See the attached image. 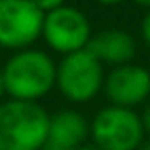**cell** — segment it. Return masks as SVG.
Here are the masks:
<instances>
[{
  "instance_id": "1",
  "label": "cell",
  "mask_w": 150,
  "mask_h": 150,
  "mask_svg": "<svg viewBox=\"0 0 150 150\" xmlns=\"http://www.w3.org/2000/svg\"><path fill=\"white\" fill-rule=\"evenodd\" d=\"M47 111L31 101L0 105V150H41L50 132Z\"/></svg>"
},
{
  "instance_id": "2",
  "label": "cell",
  "mask_w": 150,
  "mask_h": 150,
  "mask_svg": "<svg viewBox=\"0 0 150 150\" xmlns=\"http://www.w3.org/2000/svg\"><path fill=\"white\" fill-rule=\"evenodd\" d=\"M56 70L58 68L45 52L23 50L15 54L2 70L4 91L17 101L35 103L54 86Z\"/></svg>"
},
{
  "instance_id": "3",
  "label": "cell",
  "mask_w": 150,
  "mask_h": 150,
  "mask_svg": "<svg viewBox=\"0 0 150 150\" xmlns=\"http://www.w3.org/2000/svg\"><path fill=\"white\" fill-rule=\"evenodd\" d=\"M56 82L62 95L74 103L91 101L103 84L101 62L88 52L80 50L62 60L56 70Z\"/></svg>"
},
{
  "instance_id": "4",
  "label": "cell",
  "mask_w": 150,
  "mask_h": 150,
  "mask_svg": "<svg viewBox=\"0 0 150 150\" xmlns=\"http://www.w3.org/2000/svg\"><path fill=\"white\" fill-rule=\"evenodd\" d=\"M93 138L101 150H136L144 136L142 119L125 107H107L93 121Z\"/></svg>"
},
{
  "instance_id": "5",
  "label": "cell",
  "mask_w": 150,
  "mask_h": 150,
  "mask_svg": "<svg viewBox=\"0 0 150 150\" xmlns=\"http://www.w3.org/2000/svg\"><path fill=\"white\" fill-rule=\"evenodd\" d=\"M45 15L31 0H0V45L21 50L43 33Z\"/></svg>"
},
{
  "instance_id": "6",
  "label": "cell",
  "mask_w": 150,
  "mask_h": 150,
  "mask_svg": "<svg viewBox=\"0 0 150 150\" xmlns=\"http://www.w3.org/2000/svg\"><path fill=\"white\" fill-rule=\"evenodd\" d=\"M41 35L52 50L70 56L74 52L86 50L91 41V25L78 8L62 6L45 15Z\"/></svg>"
},
{
  "instance_id": "7",
  "label": "cell",
  "mask_w": 150,
  "mask_h": 150,
  "mask_svg": "<svg viewBox=\"0 0 150 150\" xmlns=\"http://www.w3.org/2000/svg\"><path fill=\"white\" fill-rule=\"evenodd\" d=\"M105 93L115 107L129 109L150 95V72L140 66H119L107 76Z\"/></svg>"
},
{
  "instance_id": "8",
  "label": "cell",
  "mask_w": 150,
  "mask_h": 150,
  "mask_svg": "<svg viewBox=\"0 0 150 150\" xmlns=\"http://www.w3.org/2000/svg\"><path fill=\"white\" fill-rule=\"evenodd\" d=\"M86 134H88V123L80 113L72 109L58 111L50 119L47 140L41 150H78Z\"/></svg>"
},
{
  "instance_id": "9",
  "label": "cell",
  "mask_w": 150,
  "mask_h": 150,
  "mask_svg": "<svg viewBox=\"0 0 150 150\" xmlns=\"http://www.w3.org/2000/svg\"><path fill=\"white\" fill-rule=\"evenodd\" d=\"M86 50L99 60V62H111V64H125L136 56V43L129 33L119 29H107L91 37Z\"/></svg>"
},
{
  "instance_id": "10",
  "label": "cell",
  "mask_w": 150,
  "mask_h": 150,
  "mask_svg": "<svg viewBox=\"0 0 150 150\" xmlns=\"http://www.w3.org/2000/svg\"><path fill=\"white\" fill-rule=\"evenodd\" d=\"M31 2L43 13V15H47V13H52V11H58V8H62L64 6V0H31Z\"/></svg>"
},
{
  "instance_id": "11",
  "label": "cell",
  "mask_w": 150,
  "mask_h": 150,
  "mask_svg": "<svg viewBox=\"0 0 150 150\" xmlns=\"http://www.w3.org/2000/svg\"><path fill=\"white\" fill-rule=\"evenodd\" d=\"M142 35H144V41L148 43V47H150V13L144 17V21H142Z\"/></svg>"
},
{
  "instance_id": "12",
  "label": "cell",
  "mask_w": 150,
  "mask_h": 150,
  "mask_svg": "<svg viewBox=\"0 0 150 150\" xmlns=\"http://www.w3.org/2000/svg\"><path fill=\"white\" fill-rule=\"evenodd\" d=\"M142 125H144V132H148V136H150V105H148V107H146V111H144Z\"/></svg>"
},
{
  "instance_id": "13",
  "label": "cell",
  "mask_w": 150,
  "mask_h": 150,
  "mask_svg": "<svg viewBox=\"0 0 150 150\" xmlns=\"http://www.w3.org/2000/svg\"><path fill=\"white\" fill-rule=\"evenodd\" d=\"M97 2H101V4H107V6H111V4H119V2H123V0H97Z\"/></svg>"
},
{
  "instance_id": "14",
  "label": "cell",
  "mask_w": 150,
  "mask_h": 150,
  "mask_svg": "<svg viewBox=\"0 0 150 150\" xmlns=\"http://www.w3.org/2000/svg\"><path fill=\"white\" fill-rule=\"evenodd\" d=\"M2 93H6V91H4V78H2V70H0V97H2Z\"/></svg>"
},
{
  "instance_id": "15",
  "label": "cell",
  "mask_w": 150,
  "mask_h": 150,
  "mask_svg": "<svg viewBox=\"0 0 150 150\" xmlns=\"http://www.w3.org/2000/svg\"><path fill=\"white\" fill-rule=\"evenodd\" d=\"M134 2L142 4V6H150V0H134Z\"/></svg>"
},
{
  "instance_id": "16",
  "label": "cell",
  "mask_w": 150,
  "mask_h": 150,
  "mask_svg": "<svg viewBox=\"0 0 150 150\" xmlns=\"http://www.w3.org/2000/svg\"><path fill=\"white\" fill-rule=\"evenodd\" d=\"M78 150H101V148H97V146H80Z\"/></svg>"
},
{
  "instance_id": "17",
  "label": "cell",
  "mask_w": 150,
  "mask_h": 150,
  "mask_svg": "<svg viewBox=\"0 0 150 150\" xmlns=\"http://www.w3.org/2000/svg\"><path fill=\"white\" fill-rule=\"evenodd\" d=\"M138 150H150V142H148V144H144V146H140Z\"/></svg>"
}]
</instances>
